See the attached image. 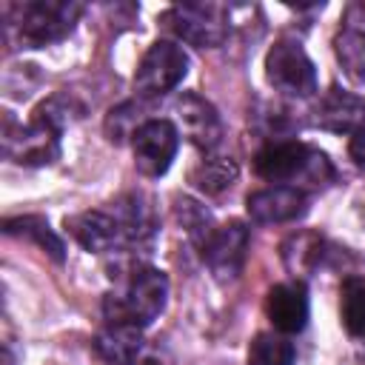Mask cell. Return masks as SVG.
I'll use <instances>...</instances> for the list:
<instances>
[{
    "label": "cell",
    "instance_id": "18",
    "mask_svg": "<svg viewBox=\"0 0 365 365\" xmlns=\"http://www.w3.org/2000/svg\"><path fill=\"white\" fill-rule=\"evenodd\" d=\"M336 60L345 68V74L356 83H365V31L356 26H348L336 34Z\"/></svg>",
    "mask_w": 365,
    "mask_h": 365
},
{
    "label": "cell",
    "instance_id": "8",
    "mask_svg": "<svg viewBox=\"0 0 365 365\" xmlns=\"http://www.w3.org/2000/svg\"><path fill=\"white\" fill-rule=\"evenodd\" d=\"M131 145H134V163L143 174L148 177H160L168 171L174 154H177V145H180V134H177V125L171 120H145L137 134L131 137Z\"/></svg>",
    "mask_w": 365,
    "mask_h": 365
},
{
    "label": "cell",
    "instance_id": "6",
    "mask_svg": "<svg viewBox=\"0 0 365 365\" xmlns=\"http://www.w3.org/2000/svg\"><path fill=\"white\" fill-rule=\"evenodd\" d=\"M188 74V54L168 40H157L140 60L134 86L143 97H160L174 91Z\"/></svg>",
    "mask_w": 365,
    "mask_h": 365
},
{
    "label": "cell",
    "instance_id": "17",
    "mask_svg": "<svg viewBox=\"0 0 365 365\" xmlns=\"http://www.w3.org/2000/svg\"><path fill=\"white\" fill-rule=\"evenodd\" d=\"M237 180V163L231 157H208L191 168V182L205 194H220Z\"/></svg>",
    "mask_w": 365,
    "mask_h": 365
},
{
    "label": "cell",
    "instance_id": "22",
    "mask_svg": "<svg viewBox=\"0 0 365 365\" xmlns=\"http://www.w3.org/2000/svg\"><path fill=\"white\" fill-rule=\"evenodd\" d=\"M174 214H177V220L182 222V228L188 231V237L202 248L205 245V240L211 237V214L200 205V202H194V200H188V197H182V200H177V205H174Z\"/></svg>",
    "mask_w": 365,
    "mask_h": 365
},
{
    "label": "cell",
    "instance_id": "9",
    "mask_svg": "<svg viewBox=\"0 0 365 365\" xmlns=\"http://www.w3.org/2000/svg\"><path fill=\"white\" fill-rule=\"evenodd\" d=\"M245 257H248V228L237 220L214 228L202 245V259L220 282L234 279L242 271Z\"/></svg>",
    "mask_w": 365,
    "mask_h": 365
},
{
    "label": "cell",
    "instance_id": "10",
    "mask_svg": "<svg viewBox=\"0 0 365 365\" xmlns=\"http://www.w3.org/2000/svg\"><path fill=\"white\" fill-rule=\"evenodd\" d=\"M174 108H177V120H180V125H182V134H185L197 148L211 151V148L220 145V140H222V120H220L217 108H214L208 100H202L200 94L185 91V94L174 103Z\"/></svg>",
    "mask_w": 365,
    "mask_h": 365
},
{
    "label": "cell",
    "instance_id": "23",
    "mask_svg": "<svg viewBox=\"0 0 365 365\" xmlns=\"http://www.w3.org/2000/svg\"><path fill=\"white\" fill-rule=\"evenodd\" d=\"M351 157L356 160V165H365V125L351 140Z\"/></svg>",
    "mask_w": 365,
    "mask_h": 365
},
{
    "label": "cell",
    "instance_id": "5",
    "mask_svg": "<svg viewBox=\"0 0 365 365\" xmlns=\"http://www.w3.org/2000/svg\"><path fill=\"white\" fill-rule=\"evenodd\" d=\"M163 20L171 26L177 37L197 48H214L222 46L228 37V9L217 3H185L174 6L163 14Z\"/></svg>",
    "mask_w": 365,
    "mask_h": 365
},
{
    "label": "cell",
    "instance_id": "15",
    "mask_svg": "<svg viewBox=\"0 0 365 365\" xmlns=\"http://www.w3.org/2000/svg\"><path fill=\"white\" fill-rule=\"evenodd\" d=\"M97 351L103 359H108L111 365H134L137 354L143 348V336L140 328L134 325H123V322H108L100 334H97Z\"/></svg>",
    "mask_w": 365,
    "mask_h": 365
},
{
    "label": "cell",
    "instance_id": "3",
    "mask_svg": "<svg viewBox=\"0 0 365 365\" xmlns=\"http://www.w3.org/2000/svg\"><path fill=\"white\" fill-rule=\"evenodd\" d=\"M83 6L68 0H31L17 6V34L26 46H48L71 34Z\"/></svg>",
    "mask_w": 365,
    "mask_h": 365
},
{
    "label": "cell",
    "instance_id": "19",
    "mask_svg": "<svg viewBox=\"0 0 365 365\" xmlns=\"http://www.w3.org/2000/svg\"><path fill=\"white\" fill-rule=\"evenodd\" d=\"M297 348L279 334H257L248 348V365H294Z\"/></svg>",
    "mask_w": 365,
    "mask_h": 365
},
{
    "label": "cell",
    "instance_id": "7",
    "mask_svg": "<svg viewBox=\"0 0 365 365\" xmlns=\"http://www.w3.org/2000/svg\"><path fill=\"white\" fill-rule=\"evenodd\" d=\"M3 154L11 163L20 165H46L54 163L60 157V128L34 117V123L14 125L11 120H6V131H3Z\"/></svg>",
    "mask_w": 365,
    "mask_h": 365
},
{
    "label": "cell",
    "instance_id": "20",
    "mask_svg": "<svg viewBox=\"0 0 365 365\" xmlns=\"http://www.w3.org/2000/svg\"><path fill=\"white\" fill-rule=\"evenodd\" d=\"M339 294L342 325L348 328V334L365 336V277H345Z\"/></svg>",
    "mask_w": 365,
    "mask_h": 365
},
{
    "label": "cell",
    "instance_id": "2",
    "mask_svg": "<svg viewBox=\"0 0 365 365\" xmlns=\"http://www.w3.org/2000/svg\"><path fill=\"white\" fill-rule=\"evenodd\" d=\"M168 299V279L163 271L157 268H134L128 282L106 297V317L108 322H123V325H134V328H145L151 325Z\"/></svg>",
    "mask_w": 365,
    "mask_h": 365
},
{
    "label": "cell",
    "instance_id": "16",
    "mask_svg": "<svg viewBox=\"0 0 365 365\" xmlns=\"http://www.w3.org/2000/svg\"><path fill=\"white\" fill-rule=\"evenodd\" d=\"M6 234H11V237H23V240H31V242H37L51 259H57V262H63V240L48 228V222L43 220V217H14V220H6Z\"/></svg>",
    "mask_w": 365,
    "mask_h": 365
},
{
    "label": "cell",
    "instance_id": "24",
    "mask_svg": "<svg viewBox=\"0 0 365 365\" xmlns=\"http://www.w3.org/2000/svg\"><path fill=\"white\" fill-rule=\"evenodd\" d=\"M145 365H157V362H145Z\"/></svg>",
    "mask_w": 365,
    "mask_h": 365
},
{
    "label": "cell",
    "instance_id": "12",
    "mask_svg": "<svg viewBox=\"0 0 365 365\" xmlns=\"http://www.w3.org/2000/svg\"><path fill=\"white\" fill-rule=\"evenodd\" d=\"M66 225L74 234V240L86 251H94V254H103V251H111L128 242L125 228L114 211H83V214L68 217Z\"/></svg>",
    "mask_w": 365,
    "mask_h": 365
},
{
    "label": "cell",
    "instance_id": "4",
    "mask_svg": "<svg viewBox=\"0 0 365 365\" xmlns=\"http://www.w3.org/2000/svg\"><path fill=\"white\" fill-rule=\"evenodd\" d=\"M268 83L291 97H311L317 91V68L305 48L294 40H277L265 54Z\"/></svg>",
    "mask_w": 365,
    "mask_h": 365
},
{
    "label": "cell",
    "instance_id": "11",
    "mask_svg": "<svg viewBox=\"0 0 365 365\" xmlns=\"http://www.w3.org/2000/svg\"><path fill=\"white\" fill-rule=\"evenodd\" d=\"M305 211H308V194L294 185H271L248 197V214L254 222H265V225L291 222Z\"/></svg>",
    "mask_w": 365,
    "mask_h": 365
},
{
    "label": "cell",
    "instance_id": "13",
    "mask_svg": "<svg viewBox=\"0 0 365 365\" xmlns=\"http://www.w3.org/2000/svg\"><path fill=\"white\" fill-rule=\"evenodd\" d=\"M268 319L282 334H297L308 322V294L302 282H279L268 291L265 299Z\"/></svg>",
    "mask_w": 365,
    "mask_h": 365
},
{
    "label": "cell",
    "instance_id": "1",
    "mask_svg": "<svg viewBox=\"0 0 365 365\" xmlns=\"http://www.w3.org/2000/svg\"><path fill=\"white\" fill-rule=\"evenodd\" d=\"M254 168L262 180L268 182H294V188H299L297 182H308L314 188H322L334 180V165L328 163V157L305 143H271L265 145L257 160Z\"/></svg>",
    "mask_w": 365,
    "mask_h": 365
},
{
    "label": "cell",
    "instance_id": "21",
    "mask_svg": "<svg viewBox=\"0 0 365 365\" xmlns=\"http://www.w3.org/2000/svg\"><path fill=\"white\" fill-rule=\"evenodd\" d=\"M285 265L294 271V274H305V271H314L319 265V257H322V240L314 237V234H299V237H291L285 242Z\"/></svg>",
    "mask_w": 365,
    "mask_h": 365
},
{
    "label": "cell",
    "instance_id": "14",
    "mask_svg": "<svg viewBox=\"0 0 365 365\" xmlns=\"http://www.w3.org/2000/svg\"><path fill=\"white\" fill-rule=\"evenodd\" d=\"M317 125L334 134H356L365 125V103L351 91L331 88L317 106Z\"/></svg>",
    "mask_w": 365,
    "mask_h": 365
}]
</instances>
